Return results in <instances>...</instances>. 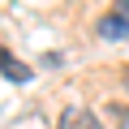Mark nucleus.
<instances>
[{"label": "nucleus", "instance_id": "f257e3e1", "mask_svg": "<svg viewBox=\"0 0 129 129\" xmlns=\"http://www.w3.org/2000/svg\"><path fill=\"white\" fill-rule=\"evenodd\" d=\"M56 129H103V125H99V116L86 112V108H64L60 120H56Z\"/></svg>", "mask_w": 129, "mask_h": 129}, {"label": "nucleus", "instance_id": "f03ea898", "mask_svg": "<svg viewBox=\"0 0 129 129\" xmlns=\"http://www.w3.org/2000/svg\"><path fill=\"white\" fill-rule=\"evenodd\" d=\"M0 73H5L9 82H30V69H26L13 52H0Z\"/></svg>", "mask_w": 129, "mask_h": 129}, {"label": "nucleus", "instance_id": "20e7f679", "mask_svg": "<svg viewBox=\"0 0 129 129\" xmlns=\"http://www.w3.org/2000/svg\"><path fill=\"white\" fill-rule=\"evenodd\" d=\"M120 13H129V0H120Z\"/></svg>", "mask_w": 129, "mask_h": 129}, {"label": "nucleus", "instance_id": "7ed1b4c3", "mask_svg": "<svg viewBox=\"0 0 129 129\" xmlns=\"http://www.w3.org/2000/svg\"><path fill=\"white\" fill-rule=\"evenodd\" d=\"M99 35H103V39H125V35H129V17H125V13H108V17L99 22Z\"/></svg>", "mask_w": 129, "mask_h": 129}]
</instances>
